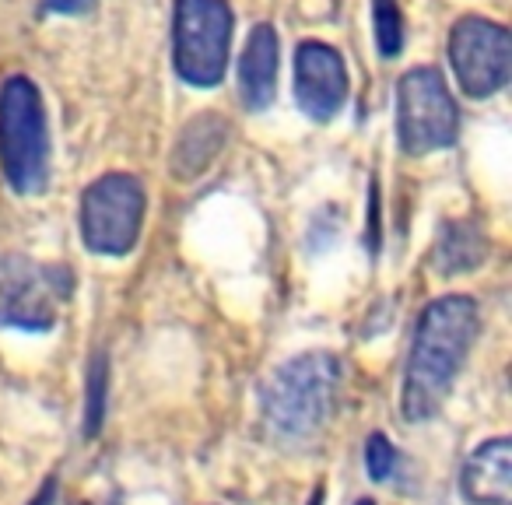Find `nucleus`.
<instances>
[{
  "label": "nucleus",
  "instance_id": "f257e3e1",
  "mask_svg": "<svg viewBox=\"0 0 512 505\" xmlns=\"http://www.w3.org/2000/svg\"><path fill=\"white\" fill-rule=\"evenodd\" d=\"M481 330L477 302L467 295H442L428 302L414 327L411 358L404 372V397L400 411L411 425L432 421L453 393L456 376L463 372L470 348Z\"/></svg>",
  "mask_w": 512,
  "mask_h": 505
},
{
  "label": "nucleus",
  "instance_id": "f03ea898",
  "mask_svg": "<svg viewBox=\"0 0 512 505\" xmlns=\"http://www.w3.org/2000/svg\"><path fill=\"white\" fill-rule=\"evenodd\" d=\"M341 390V362L330 351H306L260 386L264 428L278 446L302 449L327 428Z\"/></svg>",
  "mask_w": 512,
  "mask_h": 505
},
{
  "label": "nucleus",
  "instance_id": "7ed1b4c3",
  "mask_svg": "<svg viewBox=\"0 0 512 505\" xmlns=\"http://www.w3.org/2000/svg\"><path fill=\"white\" fill-rule=\"evenodd\" d=\"M0 169L22 197H39L50 183V127L29 78H8L0 88Z\"/></svg>",
  "mask_w": 512,
  "mask_h": 505
},
{
  "label": "nucleus",
  "instance_id": "20e7f679",
  "mask_svg": "<svg viewBox=\"0 0 512 505\" xmlns=\"http://www.w3.org/2000/svg\"><path fill=\"white\" fill-rule=\"evenodd\" d=\"M228 0H176L172 15V67L190 88L221 85L232 50Z\"/></svg>",
  "mask_w": 512,
  "mask_h": 505
},
{
  "label": "nucleus",
  "instance_id": "39448f33",
  "mask_svg": "<svg viewBox=\"0 0 512 505\" xmlns=\"http://www.w3.org/2000/svg\"><path fill=\"white\" fill-rule=\"evenodd\" d=\"M460 109L435 67H414L397 81V137L407 155H432L456 141Z\"/></svg>",
  "mask_w": 512,
  "mask_h": 505
},
{
  "label": "nucleus",
  "instance_id": "423d86ee",
  "mask_svg": "<svg viewBox=\"0 0 512 505\" xmlns=\"http://www.w3.org/2000/svg\"><path fill=\"white\" fill-rule=\"evenodd\" d=\"M144 186L130 172H109L95 179L81 200V239L99 257H123L141 235L144 221Z\"/></svg>",
  "mask_w": 512,
  "mask_h": 505
},
{
  "label": "nucleus",
  "instance_id": "0eeeda50",
  "mask_svg": "<svg viewBox=\"0 0 512 505\" xmlns=\"http://www.w3.org/2000/svg\"><path fill=\"white\" fill-rule=\"evenodd\" d=\"M71 295V271L32 264L25 257L0 260V323L18 330H50L60 302Z\"/></svg>",
  "mask_w": 512,
  "mask_h": 505
},
{
  "label": "nucleus",
  "instance_id": "6e6552de",
  "mask_svg": "<svg viewBox=\"0 0 512 505\" xmlns=\"http://www.w3.org/2000/svg\"><path fill=\"white\" fill-rule=\"evenodd\" d=\"M449 67L470 99H488L509 85L512 36L488 18H460L449 32Z\"/></svg>",
  "mask_w": 512,
  "mask_h": 505
},
{
  "label": "nucleus",
  "instance_id": "1a4fd4ad",
  "mask_svg": "<svg viewBox=\"0 0 512 505\" xmlns=\"http://www.w3.org/2000/svg\"><path fill=\"white\" fill-rule=\"evenodd\" d=\"M295 99H299L302 113L316 123H327L341 113L344 99H348V67L334 46H299V53H295Z\"/></svg>",
  "mask_w": 512,
  "mask_h": 505
},
{
  "label": "nucleus",
  "instance_id": "9d476101",
  "mask_svg": "<svg viewBox=\"0 0 512 505\" xmlns=\"http://www.w3.org/2000/svg\"><path fill=\"white\" fill-rule=\"evenodd\" d=\"M228 137H232V123L221 113H200L179 130L176 148H172L169 158V172L176 179H197L204 176L214 165V158L225 151Z\"/></svg>",
  "mask_w": 512,
  "mask_h": 505
},
{
  "label": "nucleus",
  "instance_id": "9b49d317",
  "mask_svg": "<svg viewBox=\"0 0 512 505\" xmlns=\"http://www.w3.org/2000/svg\"><path fill=\"white\" fill-rule=\"evenodd\" d=\"M463 495L470 505H509L512 502V442L491 439L470 453L463 467Z\"/></svg>",
  "mask_w": 512,
  "mask_h": 505
},
{
  "label": "nucleus",
  "instance_id": "f8f14e48",
  "mask_svg": "<svg viewBox=\"0 0 512 505\" xmlns=\"http://www.w3.org/2000/svg\"><path fill=\"white\" fill-rule=\"evenodd\" d=\"M278 92V36L271 25H256L239 60V95L249 113H260Z\"/></svg>",
  "mask_w": 512,
  "mask_h": 505
},
{
  "label": "nucleus",
  "instance_id": "ddd939ff",
  "mask_svg": "<svg viewBox=\"0 0 512 505\" xmlns=\"http://www.w3.org/2000/svg\"><path fill=\"white\" fill-rule=\"evenodd\" d=\"M484 260H488V235H484L474 221H449L439 232L432 267L442 278L467 274V271H474V267H481Z\"/></svg>",
  "mask_w": 512,
  "mask_h": 505
},
{
  "label": "nucleus",
  "instance_id": "4468645a",
  "mask_svg": "<svg viewBox=\"0 0 512 505\" xmlns=\"http://www.w3.org/2000/svg\"><path fill=\"white\" fill-rule=\"evenodd\" d=\"M372 29H376L379 53L386 60L397 57L404 46V15H400L397 0H372Z\"/></svg>",
  "mask_w": 512,
  "mask_h": 505
},
{
  "label": "nucleus",
  "instance_id": "2eb2a0df",
  "mask_svg": "<svg viewBox=\"0 0 512 505\" xmlns=\"http://www.w3.org/2000/svg\"><path fill=\"white\" fill-rule=\"evenodd\" d=\"M106 390H109V362L106 355H95L88 362V404H85V435H99L102 414H106Z\"/></svg>",
  "mask_w": 512,
  "mask_h": 505
},
{
  "label": "nucleus",
  "instance_id": "dca6fc26",
  "mask_svg": "<svg viewBox=\"0 0 512 505\" xmlns=\"http://www.w3.org/2000/svg\"><path fill=\"white\" fill-rule=\"evenodd\" d=\"M393 467H397V449L390 446V439L383 432L369 435V442H365V470H369V477L372 481H386L393 474Z\"/></svg>",
  "mask_w": 512,
  "mask_h": 505
},
{
  "label": "nucleus",
  "instance_id": "f3484780",
  "mask_svg": "<svg viewBox=\"0 0 512 505\" xmlns=\"http://www.w3.org/2000/svg\"><path fill=\"white\" fill-rule=\"evenodd\" d=\"M95 0H46V8L57 11V15H81V11L92 8Z\"/></svg>",
  "mask_w": 512,
  "mask_h": 505
},
{
  "label": "nucleus",
  "instance_id": "a211bd4d",
  "mask_svg": "<svg viewBox=\"0 0 512 505\" xmlns=\"http://www.w3.org/2000/svg\"><path fill=\"white\" fill-rule=\"evenodd\" d=\"M53 502H57V481L50 477V481L43 484V491H39V495L32 498V505H53Z\"/></svg>",
  "mask_w": 512,
  "mask_h": 505
},
{
  "label": "nucleus",
  "instance_id": "6ab92c4d",
  "mask_svg": "<svg viewBox=\"0 0 512 505\" xmlns=\"http://www.w3.org/2000/svg\"><path fill=\"white\" fill-rule=\"evenodd\" d=\"M320 498H323V495H320V491H316V495H313V502H309V505H320Z\"/></svg>",
  "mask_w": 512,
  "mask_h": 505
},
{
  "label": "nucleus",
  "instance_id": "aec40b11",
  "mask_svg": "<svg viewBox=\"0 0 512 505\" xmlns=\"http://www.w3.org/2000/svg\"><path fill=\"white\" fill-rule=\"evenodd\" d=\"M355 505H372V502H369V498H362V502H355Z\"/></svg>",
  "mask_w": 512,
  "mask_h": 505
}]
</instances>
